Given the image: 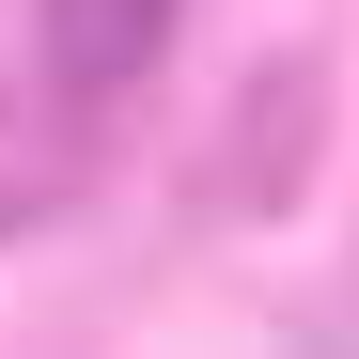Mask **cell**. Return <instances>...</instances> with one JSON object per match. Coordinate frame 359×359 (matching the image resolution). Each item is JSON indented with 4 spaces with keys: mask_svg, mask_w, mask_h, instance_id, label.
<instances>
[{
    "mask_svg": "<svg viewBox=\"0 0 359 359\" xmlns=\"http://www.w3.org/2000/svg\"><path fill=\"white\" fill-rule=\"evenodd\" d=\"M188 0H32V47H47V94L63 109H109V94H141L156 79V47Z\"/></svg>",
    "mask_w": 359,
    "mask_h": 359,
    "instance_id": "1",
    "label": "cell"
}]
</instances>
